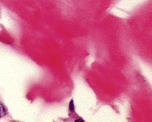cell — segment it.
<instances>
[{"mask_svg":"<svg viewBox=\"0 0 152 122\" xmlns=\"http://www.w3.org/2000/svg\"><path fill=\"white\" fill-rule=\"evenodd\" d=\"M74 108V106H73V100H71L70 103V106H69V109L71 111H73Z\"/></svg>","mask_w":152,"mask_h":122,"instance_id":"2","label":"cell"},{"mask_svg":"<svg viewBox=\"0 0 152 122\" xmlns=\"http://www.w3.org/2000/svg\"><path fill=\"white\" fill-rule=\"evenodd\" d=\"M75 122H85V121L82 119H78V120H76Z\"/></svg>","mask_w":152,"mask_h":122,"instance_id":"3","label":"cell"},{"mask_svg":"<svg viewBox=\"0 0 152 122\" xmlns=\"http://www.w3.org/2000/svg\"><path fill=\"white\" fill-rule=\"evenodd\" d=\"M7 113V109L5 107V106L4 105L1 101H0V119L6 116Z\"/></svg>","mask_w":152,"mask_h":122,"instance_id":"1","label":"cell"}]
</instances>
